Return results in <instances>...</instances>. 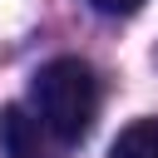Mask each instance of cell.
Returning a JSON list of instances; mask_svg holds the SVG:
<instances>
[{"label":"cell","instance_id":"cell-1","mask_svg":"<svg viewBox=\"0 0 158 158\" xmlns=\"http://www.w3.org/2000/svg\"><path fill=\"white\" fill-rule=\"evenodd\" d=\"M30 104L40 114V123L59 138V143H79L89 128H94V114H99V79L84 59L64 54V59H49L35 69L30 79Z\"/></svg>","mask_w":158,"mask_h":158},{"label":"cell","instance_id":"cell-2","mask_svg":"<svg viewBox=\"0 0 158 158\" xmlns=\"http://www.w3.org/2000/svg\"><path fill=\"white\" fill-rule=\"evenodd\" d=\"M35 143H40L35 118H25L20 104H10V109L0 114V148H5L10 158H35Z\"/></svg>","mask_w":158,"mask_h":158},{"label":"cell","instance_id":"cell-3","mask_svg":"<svg viewBox=\"0 0 158 158\" xmlns=\"http://www.w3.org/2000/svg\"><path fill=\"white\" fill-rule=\"evenodd\" d=\"M109 158H158V118H133L109 143Z\"/></svg>","mask_w":158,"mask_h":158},{"label":"cell","instance_id":"cell-4","mask_svg":"<svg viewBox=\"0 0 158 158\" xmlns=\"http://www.w3.org/2000/svg\"><path fill=\"white\" fill-rule=\"evenodd\" d=\"M94 10H104V15H133L143 0H89Z\"/></svg>","mask_w":158,"mask_h":158}]
</instances>
